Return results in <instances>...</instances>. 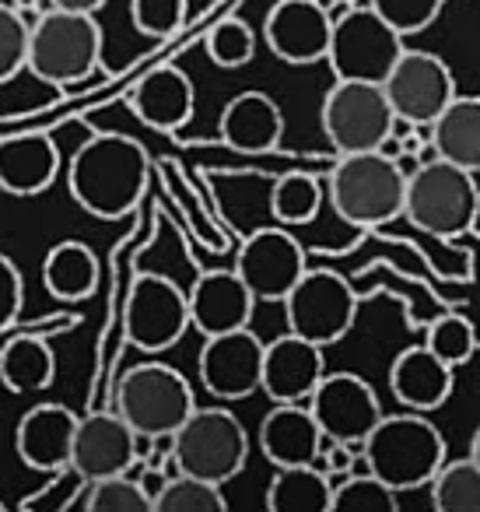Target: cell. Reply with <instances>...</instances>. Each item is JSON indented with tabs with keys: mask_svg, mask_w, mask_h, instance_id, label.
Here are the masks:
<instances>
[{
	"mask_svg": "<svg viewBox=\"0 0 480 512\" xmlns=\"http://www.w3.org/2000/svg\"><path fill=\"white\" fill-rule=\"evenodd\" d=\"M81 509L88 512H155V502L144 491L141 477L113 474L92 481L81 495Z\"/></svg>",
	"mask_w": 480,
	"mask_h": 512,
	"instance_id": "d6a6232c",
	"label": "cell"
},
{
	"mask_svg": "<svg viewBox=\"0 0 480 512\" xmlns=\"http://www.w3.org/2000/svg\"><path fill=\"white\" fill-rule=\"evenodd\" d=\"M151 158L127 134H95L74 151L67 165V190L88 214L120 221L141 204L148 190Z\"/></svg>",
	"mask_w": 480,
	"mask_h": 512,
	"instance_id": "6da1fadb",
	"label": "cell"
},
{
	"mask_svg": "<svg viewBox=\"0 0 480 512\" xmlns=\"http://www.w3.org/2000/svg\"><path fill=\"white\" fill-rule=\"evenodd\" d=\"M480 190L470 169L431 158L407 176V204L403 218L424 235L435 239H459L477 225Z\"/></svg>",
	"mask_w": 480,
	"mask_h": 512,
	"instance_id": "277c9868",
	"label": "cell"
},
{
	"mask_svg": "<svg viewBox=\"0 0 480 512\" xmlns=\"http://www.w3.org/2000/svg\"><path fill=\"white\" fill-rule=\"evenodd\" d=\"M256 295L239 278V271H204L190 288V320L204 337L249 327Z\"/></svg>",
	"mask_w": 480,
	"mask_h": 512,
	"instance_id": "ffe728a7",
	"label": "cell"
},
{
	"mask_svg": "<svg viewBox=\"0 0 480 512\" xmlns=\"http://www.w3.org/2000/svg\"><path fill=\"white\" fill-rule=\"evenodd\" d=\"M361 456L365 467L400 495L431 484V477L445 463V439L421 411L393 414V418L382 414V421L361 442Z\"/></svg>",
	"mask_w": 480,
	"mask_h": 512,
	"instance_id": "3957f363",
	"label": "cell"
},
{
	"mask_svg": "<svg viewBox=\"0 0 480 512\" xmlns=\"http://www.w3.org/2000/svg\"><path fill=\"white\" fill-rule=\"evenodd\" d=\"M186 0H130V22L141 36L165 39L186 25Z\"/></svg>",
	"mask_w": 480,
	"mask_h": 512,
	"instance_id": "74e56055",
	"label": "cell"
},
{
	"mask_svg": "<svg viewBox=\"0 0 480 512\" xmlns=\"http://www.w3.org/2000/svg\"><path fill=\"white\" fill-rule=\"evenodd\" d=\"M323 428L309 404H274L260 421V449L274 467L316 463Z\"/></svg>",
	"mask_w": 480,
	"mask_h": 512,
	"instance_id": "d4e9b609",
	"label": "cell"
},
{
	"mask_svg": "<svg viewBox=\"0 0 480 512\" xmlns=\"http://www.w3.org/2000/svg\"><path fill=\"white\" fill-rule=\"evenodd\" d=\"M60 88L53 81H46L39 71H32L29 64L18 67L15 74L0 78V123L8 120H29V116L43 113Z\"/></svg>",
	"mask_w": 480,
	"mask_h": 512,
	"instance_id": "1f68e13d",
	"label": "cell"
},
{
	"mask_svg": "<svg viewBox=\"0 0 480 512\" xmlns=\"http://www.w3.org/2000/svg\"><path fill=\"white\" fill-rule=\"evenodd\" d=\"M389 390L407 411H438L456 390V369L445 365L428 344H414L389 365Z\"/></svg>",
	"mask_w": 480,
	"mask_h": 512,
	"instance_id": "7402d4cb",
	"label": "cell"
},
{
	"mask_svg": "<svg viewBox=\"0 0 480 512\" xmlns=\"http://www.w3.org/2000/svg\"><path fill=\"white\" fill-rule=\"evenodd\" d=\"M270 512H330L333 509V477L316 463L277 467L267 488Z\"/></svg>",
	"mask_w": 480,
	"mask_h": 512,
	"instance_id": "83f0119b",
	"label": "cell"
},
{
	"mask_svg": "<svg viewBox=\"0 0 480 512\" xmlns=\"http://www.w3.org/2000/svg\"><path fill=\"white\" fill-rule=\"evenodd\" d=\"M0 379L11 393H39L57 379V355L43 337H15L0 348Z\"/></svg>",
	"mask_w": 480,
	"mask_h": 512,
	"instance_id": "f1b7e54d",
	"label": "cell"
},
{
	"mask_svg": "<svg viewBox=\"0 0 480 512\" xmlns=\"http://www.w3.org/2000/svg\"><path fill=\"white\" fill-rule=\"evenodd\" d=\"M431 144L438 158L480 172V99L477 95H456L431 123Z\"/></svg>",
	"mask_w": 480,
	"mask_h": 512,
	"instance_id": "484cf974",
	"label": "cell"
},
{
	"mask_svg": "<svg viewBox=\"0 0 480 512\" xmlns=\"http://www.w3.org/2000/svg\"><path fill=\"white\" fill-rule=\"evenodd\" d=\"M29 32L32 25L25 22L22 11L0 0V78L29 64Z\"/></svg>",
	"mask_w": 480,
	"mask_h": 512,
	"instance_id": "f35d334b",
	"label": "cell"
},
{
	"mask_svg": "<svg viewBox=\"0 0 480 512\" xmlns=\"http://www.w3.org/2000/svg\"><path fill=\"white\" fill-rule=\"evenodd\" d=\"M323 207V186L309 172H284L270 186V214L277 218V225H309Z\"/></svg>",
	"mask_w": 480,
	"mask_h": 512,
	"instance_id": "f546056e",
	"label": "cell"
},
{
	"mask_svg": "<svg viewBox=\"0 0 480 512\" xmlns=\"http://www.w3.org/2000/svg\"><path fill=\"white\" fill-rule=\"evenodd\" d=\"M424 344H428L445 365L459 369V365L470 362L473 351H477V330H473V323L466 320V316L445 313L428 327V341Z\"/></svg>",
	"mask_w": 480,
	"mask_h": 512,
	"instance_id": "8d00e7d4",
	"label": "cell"
},
{
	"mask_svg": "<svg viewBox=\"0 0 480 512\" xmlns=\"http://www.w3.org/2000/svg\"><path fill=\"white\" fill-rule=\"evenodd\" d=\"M127 102L141 123H148L151 130H162V134H172V130L190 123L197 92H193V81L186 78V71H179L176 64H162L137 81Z\"/></svg>",
	"mask_w": 480,
	"mask_h": 512,
	"instance_id": "603a6c76",
	"label": "cell"
},
{
	"mask_svg": "<svg viewBox=\"0 0 480 512\" xmlns=\"http://www.w3.org/2000/svg\"><path fill=\"white\" fill-rule=\"evenodd\" d=\"M372 8L379 11L400 36H414V32H424L442 15L445 0H372Z\"/></svg>",
	"mask_w": 480,
	"mask_h": 512,
	"instance_id": "ab89813d",
	"label": "cell"
},
{
	"mask_svg": "<svg viewBox=\"0 0 480 512\" xmlns=\"http://www.w3.org/2000/svg\"><path fill=\"white\" fill-rule=\"evenodd\" d=\"M235 271L256 295V302H284L291 288L309 271L305 249L288 225L277 228H256L235 256Z\"/></svg>",
	"mask_w": 480,
	"mask_h": 512,
	"instance_id": "4fadbf2b",
	"label": "cell"
},
{
	"mask_svg": "<svg viewBox=\"0 0 480 512\" xmlns=\"http://www.w3.org/2000/svg\"><path fill=\"white\" fill-rule=\"evenodd\" d=\"M382 88L400 123H435L438 113L456 99L449 64L428 50H403Z\"/></svg>",
	"mask_w": 480,
	"mask_h": 512,
	"instance_id": "7c38bea8",
	"label": "cell"
},
{
	"mask_svg": "<svg viewBox=\"0 0 480 512\" xmlns=\"http://www.w3.org/2000/svg\"><path fill=\"white\" fill-rule=\"evenodd\" d=\"M228 502L221 484L193 474H172L155 495V512H225Z\"/></svg>",
	"mask_w": 480,
	"mask_h": 512,
	"instance_id": "836d02e7",
	"label": "cell"
},
{
	"mask_svg": "<svg viewBox=\"0 0 480 512\" xmlns=\"http://www.w3.org/2000/svg\"><path fill=\"white\" fill-rule=\"evenodd\" d=\"M403 36L372 8V0H361L344 8V15L333 18V36H330V64L333 78L340 81H375L382 85L393 64L400 60Z\"/></svg>",
	"mask_w": 480,
	"mask_h": 512,
	"instance_id": "52a82bcc",
	"label": "cell"
},
{
	"mask_svg": "<svg viewBox=\"0 0 480 512\" xmlns=\"http://www.w3.org/2000/svg\"><path fill=\"white\" fill-rule=\"evenodd\" d=\"M102 64V25L85 11L53 8L29 32V67L57 88L78 85Z\"/></svg>",
	"mask_w": 480,
	"mask_h": 512,
	"instance_id": "8992f818",
	"label": "cell"
},
{
	"mask_svg": "<svg viewBox=\"0 0 480 512\" xmlns=\"http://www.w3.org/2000/svg\"><path fill=\"white\" fill-rule=\"evenodd\" d=\"M470 456L480 463V425H477V432H473V439H470Z\"/></svg>",
	"mask_w": 480,
	"mask_h": 512,
	"instance_id": "ee69618b",
	"label": "cell"
},
{
	"mask_svg": "<svg viewBox=\"0 0 480 512\" xmlns=\"http://www.w3.org/2000/svg\"><path fill=\"white\" fill-rule=\"evenodd\" d=\"M106 0H53V8H64V11H85V15H95Z\"/></svg>",
	"mask_w": 480,
	"mask_h": 512,
	"instance_id": "7bdbcfd3",
	"label": "cell"
},
{
	"mask_svg": "<svg viewBox=\"0 0 480 512\" xmlns=\"http://www.w3.org/2000/svg\"><path fill=\"white\" fill-rule=\"evenodd\" d=\"M113 411L141 439H172L179 425L197 411V400L179 369L162 362H141L120 376L113 390Z\"/></svg>",
	"mask_w": 480,
	"mask_h": 512,
	"instance_id": "5b68a950",
	"label": "cell"
},
{
	"mask_svg": "<svg viewBox=\"0 0 480 512\" xmlns=\"http://www.w3.org/2000/svg\"><path fill=\"white\" fill-rule=\"evenodd\" d=\"M78 414L64 404H36L22 414L15 428V453L29 470L53 474L71 467L74 435H78Z\"/></svg>",
	"mask_w": 480,
	"mask_h": 512,
	"instance_id": "ac0fdd59",
	"label": "cell"
},
{
	"mask_svg": "<svg viewBox=\"0 0 480 512\" xmlns=\"http://www.w3.org/2000/svg\"><path fill=\"white\" fill-rule=\"evenodd\" d=\"M204 50L214 67L221 71H239L256 57V32L242 18H221L204 39Z\"/></svg>",
	"mask_w": 480,
	"mask_h": 512,
	"instance_id": "e575fe53",
	"label": "cell"
},
{
	"mask_svg": "<svg viewBox=\"0 0 480 512\" xmlns=\"http://www.w3.org/2000/svg\"><path fill=\"white\" fill-rule=\"evenodd\" d=\"M326 376L323 348L298 334H281L267 344L263 355V383L260 390L274 404H309L312 390Z\"/></svg>",
	"mask_w": 480,
	"mask_h": 512,
	"instance_id": "d6986e66",
	"label": "cell"
},
{
	"mask_svg": "<svg viewBox=\"0 0 480 512\" xmlns=\"http://www.w3.org/2000/svg\"><path fill=\"white\" fill-rule=\"evenodd\" d=\"M281 306L291 334L305 337L319 348L344 341L358 320V292L344 274L326 271V267L305 271Z\"/></svg>",
	"mask_w": 480,
	"mask_h": 512,
	"instance_id": "30bf717a",
	"label": "cell"
},
{
	"mask_svg": "<svg viewBox=\"0 0 480 512\" xmlns=\"http://www.w3.org/2000/svg\"><path fill=\"white\" fill-rule=\"evenodd\" d=\"M190 327V292L165 274H137L123 309L127 341L148 355H162L176 348Z\"/></svg>",
	"mask_w": 480,
	"mask_h": 512,
	"instance_id": "8fae6325",
	"label": "cell"
},
{
	"mask_svg": "<svg viewBox=\"0 0 480 512\" xmlns=\"http://www.w3.org/2000/svg\"><path fill=\"white\" fill-rule=\"evenodd\" d=\"M221 141L242 155H267L284 137V113L267 92H239L221 109Z\"/></svg>",
	"mask_w": 480,
	"mask_h": 512,
	"instance_id": "cb8c5ba5",
	"label": "cell"
},
{
	"mask_svg": "<svg viewBox=\"0 0 480 512\" xmlns=\"http://www.w3.org/2000/svg\"><path fill=\"white\" fill-rule=\"evenodd\" d=\"M330 204L347 225L354 228H382L403 218L407 204V172L400 162L382 151H354L337 155L326 179Z\"/></svg>",
	"mask_w": 480,
	"mask_h": 512,
	"instance_id": "7a4b0ae2",
	"label": "cell"
},
{
	"mask_svg": "<svg viewBox=\"0 0 480 512\" xmlns=\"http://www.w3.org/2000/svg\"><path fill=\"white\" fill-rule=\"evenodd\" d=\"M333 36V18L323 0H277L263 22V43L277 60L291 67H309L326 60Z\"/></svg>",
	"mask_w": 480,
	"mask_h": 512,
	"instance_id": "2e32d148",
	"label": "cell"
},
{
	"mask_svg": "<svg viewBox=\"0 0 480 512\" xmlns=\"http://www.w3.org/2000/svg\"><path fill=\"white\" fill-rule=\"evenodd\" d=\"M0 509H4V502H0Z\"/></svg>",
	"mask_w": 480,
	"mask_h": 512,
	"instance_id": "f6af8a7d",
	"label": "cell"
},
{
	"mask_svg": "<svg viewBox=\"0 0 480 512\" xmlns=\"http://www.w3.org/2000/svg\"><path fill=\"white\" fill-rule=\"evenodd\" d=\"M141 435L127 425L116 411H95L78 421V435H74V456L71 467L85 477L88 484L102 481L113 474H130L137 460H141Z\"/></svg>",
	"mask_w": 480,
	"mask_h": 512,
	"instance_id": "e0dca14e",
	"label": "cell"
},
{
	"mask_svg": "<svg viewBox=\"0 0 480 512\" xmlns=\"http://www.w3.org/2000/svg\"><path fill=\"white\" fill-rule=\"evenodd\" d=\"M396 491L368 470V474H347L333 484V509L330 512H393Z\"/></svg>",
	"mask_w": 480,
	"mask_h": 512,
	"instance_id": "d590c367",
	"label": "cell"
},
{
	"mask_svg": "<svg viewBox=\"0 0 480 512\" xmlns=\"http://www.w3.org/2000/svg\"><path fill=\"white\" fill-rule=\"evenodd\" d=\"M102 278L99 256L92 246L78 239H64L46 253L43 260V285L60 302H85L95 295Z\"/></svg>",
	"mask_w": 480,
	"mask_h": 512,
	"instance_id": "4316f807",
	"label": "cell"
},
{
	"mask_svg": "<svg viewBox=\"0 0 480 512\" xmlns=\"http://www.w3.org/2000/svg\"><path fill=\"white\" fill-rule=\"evenodd\" d=\"M172 456L179 474L225 484L242 474L249 460V435L225 407H197L172 435Z\"/></svg>",
	"mask_w": 480,
	"mask_h": 512,
	"instance_id": "ba28073f",
	"label": "cell"
},
{
	"mask_svg": "<svg viewBox=\"0 0 480 512\" xmlns=\"http://www.w3.org/2000/svg\"><path fill=\"white\" fill-rule=\"evenodd\" d=\"M22 306H25V281L18 274L15 260L0 253V330L18 320Z\"/></svg>",
	"mask_w": 480,
	"mask_h": 512,
	"instance_id": "b9f144b4",
	"label": "cell"
},
{
	"mask_svg": "<svg viewBox=\"0 0 480 512\" xmlns=\"http://www.w3.org/2000/svg\"><path fill=\"white\" fill-rule=\"evenodd\" d=\"M88 481L78 474L74 467H64V470H53V484H46L43 491L29 495L22 502V509H46V512H64L71 509L74 502L81 505L78 491H85Z\"/></svg>",
	"mask_w": 480,
	"mask_h": 512,
	"instance_id": "60d3db41",
	"label": "cell"
},
{
	"mask_svg": "<svg viewBox=\"0 0 480 512\" xmlns=\"http://www.w3.org/2000/svg\"><path fill=\"white\" fill-rule=\"evenodd\" d=\"M319 123L337 155H354V151H379L382 141L393 134L396 113L382 85L337 78L323 99Z\"/></svg>",
	"mask_w": 480,
	"mask_h": 512,
	"instance_id": "9c48e42d",
	"label": "cell"
},
{
	"mask_svg": "<svg viewBox=\"0 0 480 512\" xmlns=\"http://www.w3.org/2000/svg\"><path fill=\"white\" fill-rule=\"evenodd\" d=\"M263 355H267V344L249 327L204 337V348L197 358L200 383L218 400L253 397L263 383Z\"/></svg>",
	"mask_w": 480,
	"mask_h": 512,
	"instance_id": "5bb4252c",
	"label": "cell"
},
{
	"mask_svg": "<svg viewBox=\"0 0 480 512\" xmlns=\"http://www.w3.org/2000/svg\"><path fill=\"white\" fill-rule=\"evenodd\" d=\"M428 488L438 512H480V463L473 456L445 460Z\"/></svg>",
	"mask_w": 480,
	"mask_h": 512,
	"instance_id": "4dcf8cb0",
	"label": "cell"
},
{
	"mask_svg": "<svg viewBox=\"0 0 480 512\" xmlns=\"http://www.w3.org/2000/svg\"><path fill=\"white\" fill-rule=\"evenodd\" d=\"M60 176V148L43 130H18L0 137V190L11 197H36Z\"/></svg>",
	"mask_w": 480,
	"mask_h": 512,
	"instance_id": "44dd1931",
	"label": "cell"
},
{
	"mask_svg": "<svg viewBox=\"0 0 480 512\" xmlns=\"http://www.w3.org/2000/svg\"><path fill=\"white\" fill-rule=\"evenodd\" d=\"M309 411L316 414L323 435L337 442L361 446L382 421V404L375 390L354 372H326L309 397Z\"/></svg>",
	"mask_w": 480,
	"mask_h": 512,
	"instance_id": "9a60e30c",
	"label": "cell"
}]
</instances>
